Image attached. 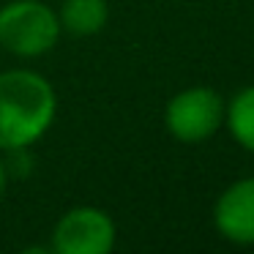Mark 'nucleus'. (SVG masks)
<instances>
[{"mask_svg": "<svg viewBox=\"0 0 254 254\" xmlns=\"http://www.w3.org/2000/svg\"><path fill=\"white\" fill-rule=\"evenodd\" d=\"M58 115V93L47 77L30 68L0 74V150H25L39 142Z\"/></svg>", "mask_w": 254, "mask_h": 254, "instance_id": "obj_1", "label": "nucleus"}, {"mask_svg": "<svg viewBox=\"0 0 254 254\" xmlns=\"http://www.w3.org/2000/svg\"><path fill=\"white\" fill-rule=\"evenodd\" d=\"M61 19L44 0H11L0 8V50L14 58H41L61 41Z\"/></svg>", "mask_w": 254, "mask_h": 254, "instance_id": "obj_2", "label": "nucleus"}, {"mask_svg": "<svg viewBox=\"0 0 254 254\" xmlns=\"http://www.w3.org/2000/svg\"><path fill=\"white\" fill-rule=\"evenodd\" d=\"M224 123V99L213 88H186L164 107V126L178 142H202L213 137Z\"/></svg>", "mask_w": 254, "mask_h": 254, "instance_id": "obj_3", "label": "nucleus"}, {"mask_svg": "<svg viewBox=\"0 0 254 254\" xmlns=\"http://www.w3.org/2000/svg\"><path fill=\"white\" fill-rule=\"evenodd\" d=\"M118 241L112 216L93 205L71 208L52 230V252L58 254H110Z\"/></svg>", "mask_w": 254, "mask_h": 254, "instance_id": "obj_4", "label": "nucleus"}, {"mask_svg": "<svg viewBox=\"0 0 254 254\" xmlns=\"http://www.w3.org/2000/svg\"><path fill=\"white\" fill-rule=\"evenodd\" d=\"M213 224L219 235L238 246H254V178L227 186L213 205Z\"/></svg>", "mask_w": 254, "mask_h": 254, "instance_id": "obj_5", "label": "nucleus"}, {"mask_svg": "<svg viewBox=\"0 0 254 254\" xmlns=\"http://www.w3.org/2000/svg\"><path fill=\"white\" fill-rule=\"evenodd\" d=\"M61 30L74 39H88L104 30L110 19V3L107 0H63L58 8Z\"/></svg>", "mask_w": 254, "mask_h": 254, "instance_id": "obj_6", "label": "nucleus"}, {"mask_svg": "<svg viewBox=\"0 0 254 254\" xmlns=\"http://www.w3.org/2000/svg\"><path fill=\"white\" fill-rule=\"evenodd\" d=\"M224 123L230 128L232 139L243 150L254 153V85L238 90L224 107Z\"/></svg>", "mask_w": 254, "mask_h": 254, "instance_id": "obj_7", "label": "nucleus"}, {"mask_svg": "<svg viewBox=\"0 0 254 254\" xmlns=\"http://www.w3.org/2000/svg\"><path fill=\"white\" fill-rule=\"evenodd\" d=\"M6 189H8V170H6V161L0 159V199H3Z\"/></svg>", "mask_w": 254, "mask_h": 254, "instance_id": "obj_8", "label": "nucleus"}]
</instances>
